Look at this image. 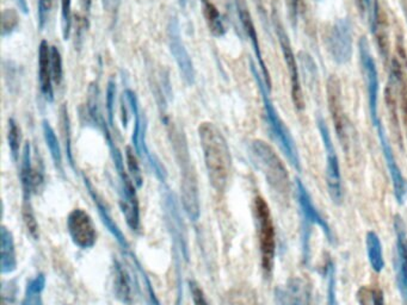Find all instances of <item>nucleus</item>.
Returning a JSON list of instances; mask_svg holds the SVG:
<instances>
[{
	"instance_id": "obj_1",
	"label": "nucleus",
	"mask_w": 407,
	"mask_h": 305,
	"mask_svg": "<svg viewBox=\"0 0 407 305\" xmlns=\"http://www.w3.org/2000/svg\"><path fill=\"white\" fill-rule=\"evenodd\" d=\"M198 137L209 184L219 194L224 192L232 168V155L227 139L212 122L200 124Z\"/></svg>"
},
{
	"instance_id": "obj_2",
	"label": "nucleus",
	"mask_w": 407,
	"mask_h": 305,
	"mask_svg": "<svg viewBox=\"0 0 407 305\" xmlns=\"http://www.w3.org/2000/svg\"><path fill=\"white\" fill-rule=\"evenodd\" d=\"M250 70H251V73L256 80L260 96H262L264 112H265V120L268 124L269 132H270L272 139L277 143V146L282 151L284 156L287 158L288 161L291 163V166L294 167L295 170L300 173L303 167H301V160H300L298 147L295 144L294 139H293L289 129L284 124V120L279 117L275 105L270 99V96H269L270 91H269L268 86L264 82L262 73L258 70L256 65L253 63V60H250Z\"/></svg>"
},
{
	"instance_id": "obj_3",
	"label": "nucleus",
	"mask_w": 407,
	"mask_h": 305,
	"mask_svg": "<svg viewBox=\"0 0 407 305\" xmlns=\"http://www.w3.org/2000/svg\"><path fill=\"white\" fill-rule=\"evenodd\" d=\"M170 125V123L167 124ZM171 142L181 170V196L183 208L191 220H198L201 213L198 178L191 165L190 155L186 144V136L178 127L170 125Z\"/></svg>"
},
{
	"instance_id": "obj_4",
	"label": "nucleus",
	"mask_w": 407,
	"mask_h": 305,
	"mask_svg": "<svg viewBox=\"0 0 407 305\" xmlns=\"http://www.w3.org/2000/svg\"><path fill=\"white\" fill-rule=\"evenodd\" d=\"M250 155L253 165L263 174L270 189L279 198L287 199L291 191L289 173L284 161L272 149V146L262 139H253V142L250 143Z\"/></svg>"
},
{
	"instance_id": "obj_5",
	"label": "nucleus",
	"mask_w": 407,
	"mask_h": 305,
	"mask_svg": "<svg viewBox=\"0 0 407 305\" xmlns=\"http://www.w3.org/2000/svg\"><path fill=\"white\" fill-rule=\"evenodd\" d=\"M253 213L256 220L257 235L260 244V265L267 278H270L274 270L276 256V232L272 211L263 197L255 198Z\"/></svg>"
},
{
	"instance_id": "obj_6",
	"label": "nucleus",
	"mask_w": 407,
	"mask_h": 305,
	"mask_svg": "<svg viewBox=\"0 0 407 305\" xmlns=\"http://www.w3.org/2000/svg\"><path fill=\"white\" fill-rule=\"evenodd\" d=\"M126 101L128 103V106L132 110L134 115V130H133V144L135 148L136 154L141 158H145L148 165L154 172L155 177L164 182L166 180V170L159 158H157L148 148L146 142V130H147V122L145 117L144 112L140 108L139 99L136 93L133 89H127L123 93Z\"/></svg>"
},
{
	"instance_id": "obj_7",
	"label": "nucleus",
	"mask_w": 407,
	"mask_h": 305,
	"mask_svg": "<svg viewBox=\"0 0 407 305\" xmlns=\"http://www.w3.org/2000/svg\"><path fill=\"white\" fill-rule=\"evenodd\" d=\"M317 127H318L319 134L322 139V144L325 148L326 156V185L327 191L330 194L331 199L334 204H341L344 198V191H343V179H341V166L338 160L337 151L334 148L332 137L330 135V130L326 124L324 117L318 115L317 116Z\"/></svg>"
},
{
	"instance_id": "obj_8",
	"label": "nucleus",
	"mask_w": 407,
	"mask_h": 305,
	"mask_svg": "<svg viewBox=\"0 0 407 305\" xmlns=\"http://www.w3.org/2000/svg\"><path fill=\"white\" fill-rule=\"evenodd\" d=\"M272 10H274L272 15V25L275 29L281 51L284 53V61L287 65L288 74H289V79H291V99H293L296 110L303 111L305 108V98H303L301 82H300L298 62H296V58H295L294 51H293L289 36H288L287 31L284 29V24L279 18V11L276 8H272Z\"/></svg>"
},
{
	"instance_id": "obj_9",
	"label": "nucleus",
	"mask_w": 407,
	"mask_h": 305,
	"mask_svg": "<svg viewBox=\"0 0 407 305\" xmlns=\"http://www.w3.org/2000/svg\"><path fill=\"white\" fill-rule=\"evenodd\" d=\"M167 44H169L171 55L178 67L183 80L186 85H194L195 80H196L194 62L189 51L186 49V44L183 42L181 24L176 15L171 17L167 24Z\"/></svg>"
},
{
	"instance_id": "obj_10",
	"label": "nucleus",
	"mask_w": 407,
	"mask_h": 305,
	"mask_svg": "<svg viewBox=\"0 0 407 305\" xmlns=\"http://www.w3.org/2000/svg\"><path fill=\"white\" fill-rule=\"evenodd\" d=\"M327 49L332 60L338 65H346L351 60L353 31L350 18H339L334 22L327 37Z\"/></svg>"
},
{
	"instance_id": "obj_11",
	"label": "nucleus",
	"mask_w": 407,
	"mask_h": 305,
	"mask_svg": "<svg viewBox=\"0 0 407 305\" xmlns=\"http://www.w3.org/2000/svg\"><path fill=\"white\" fill-rule=\"evenodd\" d=\"M360 49V61L362 70L365 74L367 94H368V108L370 113V120L372 125L380 122L379 117V73H377V63L372 58V51L369 49V43L365 37H361L358 42Z\"/></svg>"
},
{
	"instance_id": "obj_12",
	"label": "nucleus",
	"mask_w": 407,
	"mask_h": 305,
	"mask_svg": "<svg viewBox=\"0 0 407 305\" xmlns=\"http://www.w3.org/2000/svg\"><path fill=\"white\" fill-rule=\"evenodd\" d=\"M326 94H327V103L330 110L332 122H334V130L337 134L338 139L341 141V146L346 149L349 144V124L346 116L344 106H343V98H341V86L339 79L336 75H330L326 84Z\"/></svg>"
},
{
	"instance_id": "obj_13",
	"label": "nucleus",
	"mask_w": 407,
	"mask_h": 305,
	"mask_svg": "<svg viewBox=\"0 0 407 305\" xmlns=\"http://www.w3.org/2000/svg\"><path fill=\"white\" fill-rule=\"evenodd\" d=\"M295 197H296V201H298V205H299L303 224H306V225H310V227L317 225V227L322 229L324 235L326 236V239L330 244H336V239H334L330 224L327 223V220L322 217V213H319V210L315 206V201L310 197L306 185L303 184V180L300 178L295 179Z\"/></svg>"
},
{
	"instance_id": "obj_14",
	"label": "nucleus",
	"mask_w": 407,
	"mask_h": 305,
	"mask_svg": "<svg viewBox=\"0 0 407 305\" xmlns=\"http://www.w3.org/2000/svg\"><path fill=\"white\" fill-rule=\"evenodd\" d=\"M67 232L74 246L91 249L97 242V232L89 213L83 208H74L67 217Z\"/></svg>"
},
{
	"instance_id": "obj_15",
	"label": "nucleus",
	"mask_w": 407,
	"mask_h": 305,
	"mask_svg": "<svg viewBox=\"0 0 407 305\" xmlns=\"http://www.w3.org/2000/svg\"><path fill=\"white\" fill-rule=\"evenodd\" d=\"M374 127L377 130V137H379V141H380L381 149H382V154H384V161H386V166H387L388 172H389V175H391L394 198H396L398 204L403 205L407 196L406 179L403 178V172H401L399 165L396 163V155H394L392 146H391L389 139H388L384 124L380 120L377 124H374Z\"/></svg>"
},
{
	"instance_id": "obj_16",
	"label": "nucleus",
	"mask_w": 407,
	"mask_h": 305,
	"mask_svg": "<svg viewBox=\"0 0 407 305\" xmlns=\"http://www.w3.org/2000/svg\"><path fill=\"white\" fill-rule=\"evenodd\" d=\"M234 4H236V8H237L238 18H239V22H241L243 31H244L245 35L251 42L253 51H255V55H256L257 62H258V66L260 68V73H262L264 82H265V84L268 86L269 91H270L272 89V77H270L268 67H267L265 61H264L262 49H260V39H258V35H257L253 15H251V12L248 10V1L246 0H234Z\"/></svg>"
},
{
	"instance_id": "obj_17",
	"label": "nucleus",
	"mask_w": 407,
	"mask_h": 305,
	"mask_svg": "<svg viewBox=\"0 0 407 305\" xmlns=\"http://www.w3.org/2000/svg\"><path fill=\"white\" fill-rule=\"evenodd\" d=\"M83 180H84V185H85L86 189L89 192L90 197L92 198L93 203L97 208L98 215L101 217L102 223L104 224L105 228L108 229V232L113 235L114 239H116V242L120 246L122 251H123L124 255L128 259H130V258L134 256V254L130 251L128 241L126 239V236L121 230L120 227L117 225L116 222L113 220L111 213L109 211V208H107V205L104 204L101 196L98 194L97 189H95L92 182H90L89 178L86 175H83Z\"/></svg>"
},
{
	"instance_id": "obj_18",
	"label": "nucleus",
	"mask_w": 407,
	"mask_h": 305,
	"mask_svg": "<svg viewBox=\"0 0 407 305\" xmlns=\"http://www.w3.org/2000/svg\"><path fill=\"white\" fill-rule=\"evenodd\" d=\"M396 241V284L407 301V230L403 217L396 215L393 220Z\"/></svg>"
},
{
	"instance_id": "obj_19",
	"label": "nucleus",
	"mask_w": 407,
	"mask_h": 305,
	"mask_svg": "<svg viewBox=\"0 0 407 305\" xmlns=\"http://www.w3.org/2000/svg\"><path fill=\"white\" fill-rule=\"evenodd\" d=\"M276 301L279 305H310V282L300 277L289 279L284 286L276 289Z\"/></svg>"
},
{
	"instance_id": "obj_20",
	"label": "nucleus",
	"mask_w": 407,
	"mask_h": 305,
	"mask_svg": "<svg viewBox=\"0 0 407 305\" xmlns=\"http://www.w3.org/2000/svg\"><path fill=\"white\" fill-rule=\"evenodd\" d=\"M53 74H51V46L46 39H42L39 46V84L40 92L48 103L54 101L53 89Z\"/></svg>"
},
{
	"instance_id": "obj_21",
	"label": "nucleus",
	"mask_w": 407,
	"mask_h": 305,
	"mask_svg": "<svg viewBox=\"0 0 407 305\" xmlns=\"http://www.w3.org/2000/svg\"><path fill=\"white\" fill-rule=\"evenodd\" d=\"M17 270L15 239L5 225L0 229V270L1 275H11Z\"/></svg>"
},
{
	"instance_id": "obj_22",
	"label": "nucleus",
	"mask_w": 407,
	"mask_h": 305,
	"mask_svg": "<svg viewBox=\"0 0 407 305\" xmlns=\"http://www.w3.org/2000/svg\"><path fill=\"white\" fill-rule=\"evenodd\" d=\"M34 174H35V166L32 165L30 142H25L23 151H22V163H20V184L23 189L24 201H30L31 196L36 192Z\"/></svg>"
},
{
	"instance_id": "obj_23",
	"label": "nucleus",
	"mask_w": 407,
	"mask_h": 305,
	"mask_svg": "<svg viewBox=\"0 0 407 305\" xmlns=\"http://www.w3.org/2000/svg\"><path fill=\"white\" fill-rule=\"evenodd\" d=\"M365 251L369 265L375 273H381L384 268V248L377 232L369 230L365 235Z\"/></svg>"
},
{
	"instance_id": "obj_24",
	"label": "nucleus",
	"mask_w": 407,
	"mask_h": 305,
	"mask_svg": "<svg viewBox=\"0 0 407 305\" xmlns=\"http://www.w3.org/2000/svg\"><path fill=\"white\" fill-rule=\"evenodd\" d=\"M203 6V15L206 18L207 25L209 27L210 34L214 37H222L227 32L225 20L217 6L210 0H201Z\"/></svg>"
},
{
	"instance_id": "obj_25",
	"label": "nucleus",
	"mask_w": 407,
	"mask_h": 305,
	"mask_svg": "<svg viewBox=\"0 0 407 305\" xmlns=\"http://www.w3.org/2000/svg\"><path fill=\"white\" fill-rule=\"evenodd\" d=\"M99 86L97 82H91L87 89V101H86V115L90 122L97 127L101 125L102 122L105 120L104 116L102 115L101 101H99Z\"/></svg>"
},
{
	"instance_id": "obj_26",
	"label": "nucleus",
	"mask_w": 407,
	"mask_h": 305,
	"mask_svg": "<svg viewBox=\"0 0 407 305\" xmlns=\"http://www.w3.org/2000/svg\"><path fill=\"white\" fill-rule=\"evenodd\" d=\"M114 292L117 299L124 304L130 303L132 296H130L128 275L123 266L117 260L114 263Z\"/></svg>"
},
{
	"instance_id": "obj_27",
	"label": "nucleus",
	"mask_w": 407,
	"mask_h": 305,
	"mask_svg": "<svg viewBox=\"0 0 407 305\" xmlns=\"http://www.w3.org/2000/svg\"><path fill=\"white\" fill-rule=\"evenodd\" d=\"M43 137L46 141L47 147L51 153V160L54 163V166L60 173L63 174V163H62V153L60 143L55 134V130L51 127V123L47 120H42Z\"/></svg>"
},
{
	"instance_id": "obj_28",
	"label": "nucleus",
	"mask_w": 407,
	"mask_h": 305,
	"mask_svg": "<svg viewBox=\"0 0 407 305\" xmlns=\"http://www.w3.org/2000/svg\"><path fill=\"white\" fill-rule=\"evenodd\" d=\"M46 287V277L43 273L30 279L27 284L23 301L20 305H43L42 294Z\"/></svg>"
},
{
	"instance_id": "obj_29",
	"label": "nucleus",
	"mask_w": 407,
	"mask_h": 305,
	"mask_svg": "<svg viewBox=\"0 0 407 305\" xmlns=\"http://www.w3.org/2000/svg\"><path fill=\"white\" fill-rule=\"evenodd\" d=\"M60 124H61L62 137L65 143V149H66L67 160L70 166L74 170V158L73 151H72V129H71L70 115H68V108L66 103L60 106Z\"/></svg>"
},
{
	"instance_id": "obj_30",
	"label": "nucleus",
	"mask_w": 407,
	"mask_h": 305,
	"mask_svg": "<svg viewBox=\"0 0 407 305\" xmlns=\"http://www.w3.org/2000/svg\"><path fill=\"white\" fill-rule=\"evenodd\" d=\"M325 275L327 279L326 287V305H339L337 298V277H336V266L331 259L326 260Z\"/></svg>"
},
{
	"instance_id": "obj_31",
	"label": "nucleus",
	"mask_w": 407,
	"mask_h": 305,
	"mask_svg": "<svg viewBox=\"0 0 407 305\" xmlns=\"http://www.w3.org/2000/svg\"><path fill=\"white\" fill-rule=\"evenodd\" d=\"M20 142H22V132L20 127L15 118H8V143L10 154L13 161L20 158Z\"/></svg>"
},
{
	"instance_id": "obj_32",
	"label": "nucleus",
	"mask_w": 407,
	"mask_h": 305,
	"mask_svg": "<svg viewBox=\"0 0 407 305\" xmlns=\"http://www.w3.org/2000/svg\"><path fill=\"white\" fill-rule=\"evenodd\" d=\"M20 25V15L13 8H4L1 12V37L11 36Z\"/></svg>"
},
{
	"instance_id": "obj_33",
	"label": "nucleus",
	"mask_w": 407,
	"mask_h": 305,
	"mask_svg": "<svg viewBox=\"0 0 407 305\" xmlns=\"http://www.w3.org/2000/svg\"><path fill=\"white\" fill-rule=\"evenodd\" d=\"M126 161H127V167H128V172L132 177L133 182L135 184L136 187L140 189L144 184V179H142L141 168H140L139 163H138V154L134 153L130 147L126 148Z\"/></svg>"
},
{
	"instance_id": "obj_34",
	"label": "nucleus",
	"mask_w": 407,
	"mask_h": 305,
	"mask_svg": "<svg viewBox=\"0 0 407 305\" xmlns=\"http://www.w3.org/2000/svg\"><path fill=\"white\" fill-rule=\"evenodd\" d=\"M72 20V0H61V32L63 41L70 39Z\"/></svg>"
},
{
	"instance_id": "obj_35",
	"label": "nucleus",
	"mask_w": 407,
	"mask_h": 305,
	"mask_svg": "<svg viewBox=\"0 0 407 305\" xmlns=\"http://www.w3.org/2000/svg\"><path fill=\"white\" fill-rule=\"evenodd\" d=\"M51 63L53 82L55 85H61L63 80V62H62L61 51L58 46H51Z\"/></svg>"
},
{
	"instance_id": "obj_36",
	"label": "nucleus",
	"mask_w": 407,
	"mask_h": 305,
	"mask_svg": "<svg viewBox=\"0 0 407 305\" xmlns=\"http://www.w3.org/2000/svg\"><path fill=\"white\" fill-rule=\"evenodd\" d=\"M116 82L113 79H110L107 87V101H105V108H107V115H108V122L110 127H114L115 124V105H116Z\"/></svg>"
},
{
	"instance_id": "obj_37",
	"label": "nucleus",
	"mask_w": 407,
	"mask_h": 305,
	"mask_svg": "<svg viewBox=\"0 0 407 305\" xmlns=\"http://www.w3.org/2000/svg\"><path fill=\"white\" fill-rule=\"evenodd\" d=\"M23 220L24 223L27 225L28 232L34 239H37V232H39V225L36 222L35 215L32 211L30 201H24L23 203Z\"/></svg>"
},
{
	"instance_id": "obj_38",
	"label": "nucleus",
	"mask_w": 407,
	"mask_h": 305,
	"mask_svg": "<svg viewBox=\"0 0 407 305\" xmlns=\"http://www.w3.org/2000/svg\"><path fill=\"white\" fill-rule=\"evenodd\" d=\"M51 3L53 0H39L37 4V27L40 30H43L46 27L47 22H48V17H49V12H51Z\"/></svg>"
},
{
	"instance_id": "obj_39",
	"label": "nucleus",
	"mask_w": 407,
	"mask_h": 305,
	"mask_svg": "<svg viewBox=\"0 0 407 305\" xmlns=\"http://www.w3.org/2000/svg\"><path fill=\"white\" fill-rule=\"evenodd\" d=\"M189 289H190L191 298H193L194 305H210L207 301L206 294L198 282L195 280H189Z\"/></svg>"
},
{
	"instance_id": "obj_40",
	"label": "nucleus",
	"mask_w": 407,
	"mask_h": 305,
	"mask_svg": "<svg viewBox=\"0 0 407 305\" xmlns=\"http://www.w3.org/2000/svg\"><path fill=\"white\" fill-rule=\"evenodd\" d=\"M400 89V108H401V113H403V123L406 127L407 132V84L403 80V75H401L399 80Z\"/></svg>"
},
{
	"instance_id": "obj_41",
	"label": "nucleus",
	"mask_w": 407,
	"mask_h": 305,
	"mask_svg": "<svg viewBox=\"0 0 407 305\" xmlns=\"http://www.w3.org/2000/svg\"><path fill=\"white\" fill-rule=\"evenodd\" d=\"M287 5L288 18L291 20V25L296 27L299 20L300 0H286Z\"/></svg>"
},
{
	"instance_id": "obj_42",
	"label": "nucleus",
	"mask_w": 407,
	"mask_h": 305,
	"mask_svg": "<svg viewBox=\"0 0 407 305\" xmlns=\"http://www.w3.org/2000/svg\"><path fill=\"white\" fill-rule=\"evenodd\" d=\"M121 3L122 0H103V6H104V10L110 13H116L120 8Z\"/></svg>"
},
{
	"instance_id": "obj_43",
	"label": "nucleus",
	"mask_w": 407,
	"mask_h": 305,
	"mask_svg": "<svg viewBox=\"0 0 407 305\" xmlns=\"http://www.w3.org/2000/svg\"><path fill=\"white\" fill-rule=\"evenodd\" d=\"M372 305H386L384 294L381 289H372Z\"/></svg>"
},
{
	"instance_id": "obj_44",
	"label": "nucleus",
	"mask_w": 407,
	"mask_h": 305,
	"mask_svg": "<svg viewBox=\"0 0 407 305\" xmlns=\"http://www.w3.org/2000/svg\"><path fill=\"white\" fill-rule=\"evenodd\" d=\"M79 3H80V8L85 15H89L90 11H91V6H92V0H79Z\"/></svg>"
},
{
	"instance_id": "obj_45",
	"label": "nucleus",
	"mask_w": 407,
	"mask_h": 305,
	"mask_svg": "<svg viewBox=\"0 0 407 305\" xmlns=\"http://www.w3.org/2000/svg\"><path fill=\"white\" fill-rule=\"evenodd\" d=\"M257 8H258V11H260V17H262V20H264V23L267 24L268 22V17H267V12H265V8L263 6V1L262 0H256Z\"/></svg>"
},
{
	"instance_id": "obj_46",
	"label": "nucleus",
	"mask_w": 407,
	"mask_h": 305,
	"mask_svg": "<svg viewBox=\"0 0 407 305\" xmlns=\"http://www.w3.org/2000/svg\"><path fill=\"white\" fill-rule=\"evenodd\" d=\"M16 4L20 8V12H23L24 15L29 13V5H28L27 0H15Z\"/></svg>"
},
{
	"instance_id": "obj_47",
	"label": "nucleus",
	"mask_w": 407,
	"mask_h": 305,
	"mask_svg": "<svg viewBox=\"0 0 407 305\" xmlns=\"http://www.w3.org/2000/svg\"><path fill=\"white\" fill-rule=\"evenodd\" d=\"M179 5L182 6L183 8H186V3H188V0H178Z\"/></svg>"
},
{
	"instance_id": "obj_48",
	"label": "nucleus",
	"mask_w": 407,
	"mask_h": 305,
	"mask_svg": "<svg viewBox=\"0 0 407 305\" xmlns=\"http://www.w3.org/2000/svg\"><path fill=\"white\" fill-rule=\"evenodd\" d=\"M315 1H317V3H319V1H322V0H315Z\"/></svg>"
}]
</instances>
